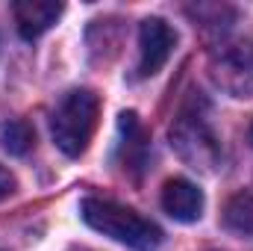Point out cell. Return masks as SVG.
<instances>
[{
    "label": "cell",
    "instance_id": "cell-1",
    "mask_svg": "<svg viewBox=\"0 0 253 251\" xmlns=\"http://www.w3.org/2000/svg\"><path fill=\"white\" fill-rule=\"evenodd\" d=\"M80 216L91 231L132 251H156L165 240L156 222L144 219L141 213L129 210L118 201H109V198H85L80 204Z\"/></svg>",
    "mask_w": 253,
    "mask_h": 251
},
{
    "label": "cell",
    "instance_id": "cell-2",
    "mask_svg": "<svg viewBox=\"0 0 253 251\" xmlns=\"http://www.w3.org/2000/svg\"><path fill=\"white\" fill-rule=\"evenodd\" d=\"M100 119V98L91 89H71L50 116V133L65 157L85 154Z\"/></svg>",
    "mask_w": 253,
    "mask_h": 251
},
{
    "label": "cell",
    "instance_id": "cell-3",
    "mask_svg": "<svg viewBox=\"0 0 253 251\" xmlns=\"http://www.w3.org/2000/svg\"><path fill=\"white\" fill-rule=\"evenodd\" d=\"M171 148L194 172L215 175L224 166V148H221L218 133L197 113H183L171 125Z\"/></svg>",
    "mask_w": 253,
    "mask_h": 251
},
{
    "label": "cell",
    "instance_id": "cell-4",
    "mask_svg": "<svg viewBox=\"0 0 253 251\" xmlns=\"http://www.w3.org/2000/svg\"><path fill=\"white\" fill-rule=\"evenodd\" d=\"M209 77L212 83L227 92L230 98H251L253 95V54L245 45L221 42L209 54Z\"/></svg>",
    "mask_w": 253,
    "mask_h": 251
},
{
    "label": "cell",
    "instance_id": "cell-5",
    "mask_svg": "<svg viewBox=\"0 0 253 251\" xmlns=\"http://www.w3.org/2000/svg\"><path fill=\"white\" fill-rule=\"evenodd\" d=\"M177 48V30L165 18H144L138 27V77L159 74Z\"/></svg>",
    "mask_w": 253,
    "mask_h": 251
},
{
    "label": "cell",
    "instance_id": "cell-6",
    "mask_svg": "<svg viewBox=\"0 0 253 251\" xmlns=\"http://www.w3.org/2000/svg\"><path fill=\"white\" fill-rule=\"evenodd\" d=\"M162 210L180 225H194L203 216V192L186 178H171L162 187Z\"/></svg>",
    "mask_w": 253,
    "mask_h": 251
},
{
    "label": "cell",
    "instance_id": "cell-7",
    "mask_svg": "<svg viewBox=\"0 0 253 251\" xmlns=\"http://www.w3.org/2000/svg\"><path fill=\"white\" fill-rule=\"evenodd\" d=\"M62 9H65L62 3H50V0H18L12 6V15H15L21 39L33 42V39L44 36L59 21Z\"/></svg>",
    "mask_w": 253,
    "mask_h": 251
},
{
    "label": "cell",
    "instance_id": "cell-8",
    "mask_svg": "<svg viewBox=\"0 0 253 251\" xmlns=\"http://www.w3.org/2000/svg\"><path fill=\"white\" fill-rule=\"evenodd\" d=\"M221 222L230 234L253 240V192H236L221 213Z\"/></svg>",
    "mask_w": 253,
    "mask_h": 251
},
{
    "label": "cell",
    "instance_id": "cell-9",
    "mask_svg": "<svg viewBox=\"0 0 253 251\" xmlns=\"http://www.w3.org/2000/svg\"><path fill=\"white\" fill-rule=\"evenodd\" d=\"M33 142H36V133H33L30 122H24V119H9V122L0 125V148H3L6 154L24 157V154L33 148Z\"/></svg>",
    "mask_w": 253,
    "mask_h": 251
},
{
    "label": "cell",
    "instance_id": "cell-10",
    "mask_svg": "<svg viewBox=\"0 0 253 251\" xmlns=\"http://www.w3.org/2000/svg\"><path fill=\"white\" fill-rule=\"evenodd\" d=\"M189 15L194 18V24H200L203 30L218 33V36L227 30L224 18L233 21V9H227V6H194V9H189Z\"/></svg>",
    "mask_w": 253,
    "mask_h": 251
},
{
    "label": "cell",
    "instance_id": "cell-11",
    "mask_svg": "<svg viewBox=\"0 0 253 251\" xmlns=\"http://www.w3.org/2000/svg\"><path fill=\"white\" fill-rule=\"evenodd\" d=\"M15 189H18V181H15V175H12L9 169H3V166H0V201H3V198H9Z\"/></svg>",
    "mask_w": 253,
    "mask_h": 251
},
{
    "label": "cell",
    "instance_id": "cell-12",
    "mask_svg": "<svg viewBox=\"0 0 253 251\" xmlns=\"http://www.w3.org/2000/svg\"><path fill=\"white\" fill-rule=\"evenodd\" d=\"M248 139H251V145H253V125H251V130H248Z\"/></svg>",
    "mask_w": 253,
    "mask_h": 251
}]
</instances>
